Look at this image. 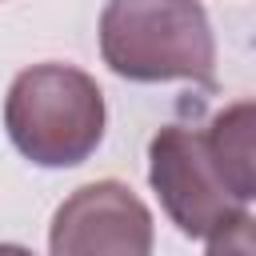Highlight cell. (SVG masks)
I'll return each mask as SVG.
<instances>
[{
  "label": "cell",
  "mask_w": 256,
  "mask_h": 256,
  "mask_svg": "<svg viewBox=\"0 0 256 256\" xmlns=\"http://www.w3.org/2000/svg\"><path fill=\"white\" fill-rule=\"evenodd\" d=\"M104 64L136 84L192 80L212 88L216 40L200 0H108L100 12Z\"/></svg>",
  "instance_id": "6da1fadb"
},
{
  "label": "cell",
  "mask_w": 256,
  "mask_h": 256,
  "mask_svg": "<svg viewBox=\"0 0 256 256\" xmlns=\"http://www.w3.org/2000/svg\"><path fill=\"white\" fill-rule=\"evenodd\" d=\"M0 256H36V252H28L24 244H0Z\"/></svg>",
  "instance_id": "8992f818"
},
{
  "label": "cell",
  "mask_w": 256,
  "mask_h": 256,
  "mask_svg": "<svg viewBox=\"0 0 256 256\" xmlns=\"http://www.w3.org/2000/svg\"><path fill=\"white\" fill-rule=\"evenodd\" d=\"M104 92L76 64H32L4 96L8 140L40 168L84 164L104 140Z\"/></svg>",
  "instance_id": "7a4b0ae2"
},
{
  "label": "cell",
  "mask_w": 256,
  "mask_h": 256,
  "mask_svg": "<svg viewBox=\"0 0 256 256\" xmlns=\"http://www.w3.org/2000/svg\"><path fill=\"white\" fill-rule=\"evenodd\" d=\"M156 224L148 204L120 180L76 188L52 216V256H152Z\"/></svg>",
  "instance_id": "277c9868"
},
{
  "label": "cell",
  "mask_w": 256,
  "mask_h": 256,
  "mask_svg": "<svg viewBox=\"0 0 256 256\" xmlns=\"http://www.w3.org/2000/svg\"><path fill=\"white\" fill-rule=\"evenodd\" d=\"M252 212H240L236 220H228L224 228H216L208 236V252L204 256H252Z\"/></svg>",
  "instance_id": "5b68a950"
},
{
  "label": "cell",
  "mask_w": 256,
  "mask_h": 256,
  "mask_svg": "<svg viewBox=\"0 0 256 256\" xmlns=\"http://www.w3.org/2000/svg\"><path fill=\"white\" fill-rule=\"evenodd\" d=\"M148 184L184 236H212L252 204L228 176L208 128L188 124H164L148 140Z\"/></svg>",
  "instance_id": "3957f363"
}]
</instances>
